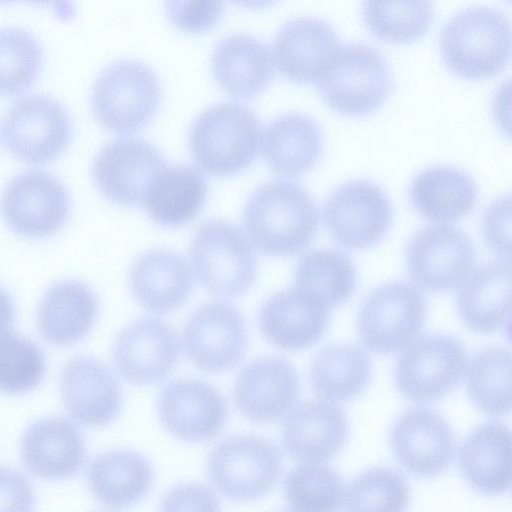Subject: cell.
Returning a JSON list of instances; mask_svg holds the SVG:
<instances>
[{"label":"cell","mask_w":512,"mask_h":512,"mask_svg":"<svg viewBox=\"0 0 512 512\" xmlns=\"http://www.w3.org/2000/svg\"><path fill=\"white\" fill-rule=\"evenodd\" d=\"M343 44L334 27L316 16L285 22L273 43V60L282 75L297 83H315Z\"/></svg>","instance_id":"e0dca14e"},{"label":"cell","mask_w":512,"mask_h":512,"mask_svg":"<svg viewBox=\"0 0 512 512\" xmlns=\"http://www.w3.org/2000/svg\"><path fill=\"white\" fill-rule=\"evenodd\" d=\"M159 418L165 429L185 442L217 437L224 427L227 405L211 385L191 379L167 384L158 399Z\"/></svg>","instance_id":"ac0fdd59"},{"label":"cell","mask_w":512,"mask_h":512,"mask_svg":"<svg viewBox=\"0 0 512 512\" xmlns=\"http://www.w3.org/2000/svg\"><path fill=\"white\" fill-rule=\"evenodd\" d=\"M282 456L270 440L237 435L217 444L209 453L207 472L211 483L238 502L257 500L277 484Z\"/></svg>","instance_id":"52a82bcc"},{"label":"cell","mask_w":512,"mask_h":512,"mask_svg":"<svg viewBox=\"0 0 512 512\" xmlns=\"http://www.w3.org/2000/svg\"><path fill=\"white\" fill-rule=\"evenodd\" d=\"M346 487L341 476L324 463H302L289 471L284 496L295 512H339Z\"/></svg>","instance_id":"8d00e7d4"},{"label":"cell","mask_w":512,"mask_h":512,"mask_svg":"<svg viewBox=\"0 0 512 512\" xmlns=\"http://www.w3.org/2000/svg\"><path fill=\"white\" fill-rule=\"evenodd\" d=\"M510 195L497 198L486 209L482 218L485 241L489 248L498 255L510 257L511 227Z\"/></svg>","instance_id":"ee69618b"},{"label":"cell","mask_w":512,"mask_h":512,"mask_svg":"<svg viewBox=\"0 0 512 512\" xmlns=\"http://www.w3.org/2000/svg\"><path fill=\"white\" fill-rule=\"evenodd\" d=\"M323 144V134L315 119L305 113L287 112L267 125L263 157L275 173L295 177L317 164Z\"/></svg>","instance_id":"83f0119b"},{"label":"cell","mask_w":512,"mask_h":512,"mask_svg":"<svg viewBox=\"0 0 512 512\" xmlns=\"http://www.w3.org/2000/svg\"><path fill=\"white\" fill-rule=\"evenodd\" d=\"M325 103L347 116H364L377 110L393 89L388 62L373 45H343L316 82Z\"/></svg>","instance_id":"277c9868"},{"label":"cell","mask_w":512,"mask_h":512,"mask_svg":"<svg viewBox=\"0 0 512 512\" xmlns=\"http://www.w3.org/2000/svg\"><path fill=\"white\" fill-rule=\"evenodd\" d=\"M183 341L188 357L199 369L209 372L230 369L247 350L245 320L231 304H206L188 319Z\"/></svg>","instance_id":"2e32d148"},{"label":"cell","mask_w":512,"mask_h":512,"mask_svg":"<svg viewBox=\"0 0 512 512\" xmlns=\"http://www.w3.org/2000/svg\"><path fill=\"white\" fill-rule=\"evenodd\" d=\"M166 13L171 22L187 32H203L219 20L224 3L213 0L168 1Z\"/></svg>","instance_id":"b9f144b4"},{"label":"cell","mask_w":512,"mask_h":512,"mask_svg":"<svg viewBox=\"0 0 512 512\" xmlns=\"http://www.w3.org/2000/svg\"><path fill=\"white\" fill-rule=\"evenodd\" d=\"M349 435L344 411L325 400H308L294 407L282 425L286 452L303 463H318L338 454Z\"/></svg>","instance_id":"44dd1931"},{"label":"cell","mask_w":512,"mask_h":512,"mask_svg":"<svg viewBox=\"0 0 512 512\" xmlns=\"http://www.w3.org/2000/svg\"><path fill=\"white\" fill-rule=\"evenodd\" d=\"M467 351L456 338L435 334L402 352L395 372L400 393L414 402L434 401L456 387L467 368Z\"/></svg>","instance_id":"7c38bea8"},{"label":"cell","mask_w":512,"mask_h":512,"mask_svg":"<svg viewBox=\"0 0 512 512\" xmlns=\"http://www.w3.org/2000/svg\"><path fill=\"white\" fill-rule=\"evenodd\" d=\"M393 454L410 474L429 478L443 473L455 454V438L437 412L415 407L403 412L389 432Z\"/></svg>","instance_id":"9a60e30c"},{"label":"cell","mask_w":512,"mask_h":512,"mask_svg":"<svg viewBox=\"0 0 512 512\" xmlns=\"http://www.w3.org/2000/svg\"><path fill=\"white\" fill-rule=\"evenodd\" d=\"M0 212L16 234L32 239L53 235L66 222L70 195L53 173L33 168L19 172L4 186Z\"/></svg>","instance_id":"9c48e42d"},{"label":"cell","mask_w":512,"mask_h":512,"mask_svg":"<svg viewBox=\"0 0 512 512\" xmlns=\"http://www.w3.org/2000/svg\"><path fill=\"white\" fill-rule=\"evenodd\" d=\"M243 224L262 253L287 256L305 249L319 224L317 205L300 183L274 179L258 186L246 201Z\"/></svg>","instance_id":"6da1fadb"},{"label":"cell","mask_w":512,"mask_h":512,"mask_svg":"<svg viewBox=\"0 0 512 512\" xmlns=\"http://www.w3.org/2000/svg\"><path fill=\"white\" fill-rule=\"evenodd\" d=\"M467 391L475 406L485 414H508L511 409L510 351L488 347L477 353L468 366Z\"/></svg>","instance_id":"d590c367"},{"label":"cell","mask_w":512,"mask_h":512,"mask_svg":"<svg viewBox=\"0 0 512 512\" xmlns=\"http://www.w3.org/2000/svg\"><path fill=\"white\" fill-rule=\"evenodd\" d=\"M410 277L428 291H450L474 272L476 257L470 238L460 229L434 224L420 228L406 252Z\"/></svg>","instance_id":"4fadbf2b"},{"label":"cell","mask_w":512,"mask_h":512,"mask_svg":"<svg viewBox=\"0 0 512 512\" xmlns=\"http://www.w3.org/2000/svg\"><path fill=\"white\" fill-rule=\"evenodd\" d=\"M129 285L135 299L146 310L169 313L186 301L193 287V275L182 256L157 249L135 260Z\"/></svg>","instance_id":"4316f807"},{"label":"cell","mask_w":512,"mask_h":512,"mask_svg":"<svg viewBox=\"0 0 512 512\" xmlns=\"http://www.w3.org/2000/svg\"><path fill=\"white\" fill-rule=\"evenodd\" d=\"M347 512H405L410 501L406 479L384 467L366 470L346 489Z\"/></svg>","instance_id":"ab89813d"},{"label":"cell","mask_w":512,"mask_h":512,"mask_svg":"<svg viewBox=\"0 0 512 512\" xmlns=\"http://www.w3.org/2000/svg\"><path fill=\"white\" fill-rule=\"evenodd\" d=\"M207 193V181L200 170L166 165L151 183L141 206L156 223L179 226L198 215Z\"/></svg>","instance_id":"d6a6232c"},{"label":"cell","mask_w":512,"mask_h":512,"mask_svg":"<svg viewBox=\"0 0 512 512\" xmlns=\"http://www.w3.org/2000/svg\"><path fill=\"white\" fill-rule=\"evenodd\" d=\"M434 8L430 1H365L362 18L378 38L394 43L419 39L428 30Z\"/></svg>","instance_id":"74e56055"},{"label":"cell","mask_w":512,"mask_h":512,"mask_svg":"<svg viewBox=\"0 0 512 512\" xmlns=\"http://www.w3.org/2000/svg\"><path fill=\"white\" fill-rule=\"evenodd\" d=\"M299 394L296 370L286 360L273 356L256 359L244 367L234 388L238 410L258 423L273 422L282 417Z\"/></svg>","instance_id":"7402d4cb"},{"label":"cell","mask_w":512,"mask_h":512,"mask_svg":"<svg viewBox=\"0 0 512 512\" xmlns=\"http://www.w3.org/2000/svg\"><path fill=\"white\" fill-rule=\"evenodd\" d=\"M469 486L485 495L502 494L511 487V431L501 422H486L463 440L458 456Z\"/></svg>","instance_id":"484cf974"},{"label":"cell","mask_w":512,"mask_h":512,"mask_svg":"<svg viewBox=\"0 0 512 512\" xmlns=\"http://www.w3.org/2000/svg\"><path fill=\"white\" fill-rule=\"evenodd\" d=\"M439 44L445 65L455 74L468 79L491 77L510 57L509 18L489 6L462 9L444 24Z\"/></svg>","instance_id":"7a4b0ae2"},{"label":"cell","mask_w":512,"mask_h":512,"mask_svg":"<svg viewBox=\"0 0 512 512\" xmlns=\"http://www.w3.org/2000/svg\"><path fill=\"white\" fill-rule=\"evenodd\" d=\"M457 304L465 325L474 332L491 333L510 323V262L495 261L474 270L462 284Z\"/></svg>","instance_id":"4dcf8cb0"},{"label":"cell","mask_w":512,"mask_h":512,"mask_svg":"<svg viewBox=\"0 0 512 512\" xmlns=\"http://www.w3.org/2000/svg\"><path fill=\"white\" fill-rule=\"evenodd\" d=\"M60 390L67 413L80 425L102 427L120 412L118 381L103 363L92 357L76 356L65 364Z\"/></svg>","instance_id":"ffe728a7"},{"label":"cell","mask_w":512,"mask_h":512,"mask_svg":"<svg viewBox=\"0 0 512 512\" xmlns=\"http://www.w3.org/2000/svg\"><path fill=\"white\" fill-rule=\"evenodd\" d=\"M45 370L44 353L33 341L11 332L0 337V392L27 393L40 384Z\"/></svg>","instance_id":"60d3db41"},{"label":"cell","mask_w":512,"mask_h":512,"mask_svg":"<svg viewBox=\"0 0 512 512\" xmlns=\"http://www.w3.org/2000/svg\"><path fill=\"white\" fill-rule=\"evenodd\" d=\"M72 120L63 104L51 95L29 93L16 99L5 112L2 137L17 157L46 163L69 145Z\"/></svg>","instance_id":"ba28073f"},{"label":"cell","mask_w":512,"mask_h":512,"mask_svg":"<svg viewBox=\"0 0 512 512\" xmlns=\"http://www.w3.org/2000/svg\"><path fill=\"white\" fill-rule=\"evenodd\" d=\"M329 311L297 288L271 296L259 313V327L265 338L285 350L307 348L324 334Z\"/></svg>","instance_id":"d4e9b609"},{"label":"cell","mask_w":512,"mask_h":512,"mask_svg":"<svg viewBox=\"0 0 512 512\" xmlns=\"http://www.w3.org/2000/svg\"><path fill=\"white\" fill-rule=\"evenodd\" d=\"M299 291L324 307L346 301L356 285V269L350 258L335 249H317L303 256L295 270Z\"/></svg>","instance_id":"e575fe53"},{"label":"cell","mask_w":512,"mask_h":512,"mask_svg":"<svg viewBox=\"0 0 512 512\" xmlns=\"http://www.w3.org/2000/svg\"><path fill=\"white\" fill-rule=\"evenodd\" d=\"M161 151L137 137L106 143L92 163V176L101 193L122 206L141 205L158 173L166 166Z\"/></svg>","instance_id":"5bb4252c"},{"label":"cell","mask_w":512,"mask_h":512,"mask_svg":"<svg viewBox=\"0 0 512 512\" xmlns=\"http://www.w3.org/2000/svg\"><path fill=\"white\" fill-rule=\"evenodd\" d=\"M20 452L25 468L46 480L75 475L86 459L82 434L74 423L62 417L33 422L22 436Z\"/></svg>","instance_id":"603a6c76"},{"label":"cell","mask_w":512,"mask_h":512,"mask_svg":"<svg viewBox=\"0 0 512 512\" xmlns=\"http://www.w3.org/2000/svg\"><path fill=\"white\" fill-rule=\"evenodd\" d=\"M425 316V299L417 287L402 281L386 283L371 291L362 304L359 336L375 352H395L420 334Z\"/></svg>","instance_id":"30bf717a"},{"label":"cell","mask_w":512,"mask_h":512,"mask_svg":"<svg viewBox=\"0 0 512 512\" xmlns=\"http://www.w3.org/2000/svg\"><path fill=\"white\" fill-rule=\"evenodd\" d=\"M153 482L148 460L132 449H113L97 455L87 469V483L104 505L121 508L139 501Z\"/></svg>","instance_id":"1f68e13d"},{"label":"cell","mask_w":512,"mask_h":512,"mask_svg":"<svg viewBox=\"0 0 512 512\" xmlns=\"http://www.w3.org/2000/svg\"><path fill=\"white\" fill-rule=\"evenodd\" d=\"M371 372V360L364 350L349 344L332 345L315 357L311 383L323 400L346 402L366 389Z\"/></svg>","instance_id":"836d02e7"},{"label":"cell","mask_w":512,"mask_h":512,"mask_svg":"<svg viewBox=\"0 0 512 512\" xmlns=\"http://www.w3.org/2000/svg\"><path fill=\"white\" fill-rule=\"evenodd\" d=\"M160 512H221L215 492L200 483H182L163 497Z\"/></svg>","instance_id":"7bdbcfd3"},{"label":"cell","mask_w":512,"mask_h":512,"mask_svg":"<svg viewBox=\"0 0 512 512\" xmlns=\"http://www.w3.org/2000/svg\"><path fill=\"white\" fill-rule=\"evenodd\" d=\"M409 198L425 218L448 223L462 218L475 207L478 189L474 178L463 169L433 165L413 177Z\"/></svg>","instance_id":"f1b7e54d"},{"label":"cell","mask_w":512,"mask_h":512,"mask_svg":"<svg viewBox=\"0 0 512 512\" xmlns=\"http://www.w3.org/2000/svg\"><path fill=\"white\" fill-rule=\"evenodd\" d=\"M98 302L92 289L77 280L51 285L37 312L41 335L51 344L67 346L83 339L92 329Z\"/></svg>","instance_id":"f546056e"},{"label":"cell","mask_w":512,"mask_h":512,"mask_svg":"<svg viewBox=\"0 0 512 512\" xmlns=\"http://www.w3.org/2000/svg\"><path fill=\"white\" fill-rule=\"evenodd\" d=\"M161 85L148 65L137 60H119L106 66L96 78L91 107L96 119L117 133L141 129L159 105Z\"/></svg>","instance_id":"5b68a950"},{"label":"cell","mask_w":512,"mask_h":512,"mask_svg":"<svg viewBox=\"0 0 512 512\" xmlns=\"http://www.w3.org/2000/svg\"><path fill=\"white\" fill-rule=\"evenodd\" d=\"M175 331L156 318L138 319L118 336L113 360L119 374L128 382L147 385L165 378L179 356Z\"/></svg>","instance_id":"d6986e66"},{"label":"cell","mask_w":512,"mask_h":512,"mask_svg":"<svg viewBox=\"0 0 512 512\" xmlns=\"http://www.w3.org/2000/svg\"><path fill=\"white\" fill-rule=\"evenodd\" d=\"M44 60L39 39L18 26L0 27V94L27 89L37 78Z\"/></svg>","instance_id":"f35d334b"},{"label":"cell","mask_w":512,"mask_h":512,"mask_svg":"<svg viewBox=\"0 0 512 512\" xmlns=\"http://www.w3.org/2000/svg\"><path fill=\"white\" fill-rule=\"evenodd\" d=\"M393 208L386 192L366 179H350L335 187L323 204L330 235L350 249H364L387 233Z\"/></svg>","instance_id":"8fae6325"},{"label":"cell","mask_w":512,"mask_h":512,"mask_svg":"<svg viewBox=\"0 0 512 512\" xmlns=\"http://www.w3.org/2000/svg\"><path fill=\"white\" fill-rule=\"evenodd\" d=\"M14 316L15 309L12 298L7 291L0 287V337L10 333Z\"/></svg>","instance_id":"bcb514c9"},{"label":"cell","mask_w":512,"mask_h":512,"mask_svg":"<svg viewBox=\"0 0 512 512\" xmlns=\"http://www.w3.org/2000/svg\"><path fill=\"white\" fill-rule=\"evenodd\" d=\"M261 123L247 106L221 102L201 112L189 130V148L205 172L226 176L248 167L256 158Z\"/></svg>","instance_id":"3957f363"},{"label":"cell","mask_w":512,"mask_h":512,"mask_svg":"<svg viewBox=\"0 0 512 512\" xmlns=\"http://www.w3.org/2000/svg\"><path fill=\"white\" fill-rule=\"evenodd\" d=\"M214 78L221 88L239 99L263 91L274 77V60L268 44L247 33L224 37L212 55Z\"/></svg>","instance_id":"cb8c5ba5"},{"label":"cell","mask_w":512,"mask_h":512,"mask_svg":"<svg viewBox=\"0 0 512 512\" xmlns=\"http://www.w3.org/2000/svg\"><path fill=\"white\" fill-rule=\"evenodd\" d=\"M34 489L27 477L11 467L0 466V512H32Z\"/></svg>","instance_id":"f6af8a7d"},{"label":"cell","mask_w":512,"mask_h":512,"mask_svg":"<svg viewBox=\"0 0 512 512\" xmlns=\"http://www.w3.org/2000/svg\"><path fill=\"white\" fill-rule=\"evenodd\" d=\"M190 256L200 283L212 294L237 296L255 281L254 249L243 231L230 222L202 224L192 239Z\"/></svg>","instance_id":"8992f818"}]
</instances>
